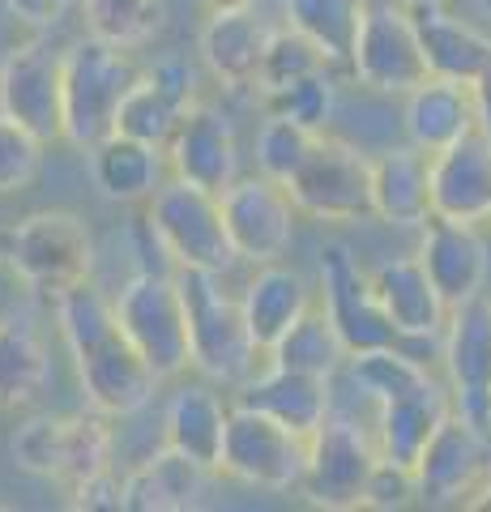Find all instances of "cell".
<instances>
[{"mask_svg": "<svg viewBox=\"0 0 491 512\" xmlns=\"http://www.w3.org/2000/svg\"><path fill=\"white\" fill-rule=\"evenodd\" d=\"M214 474L218 470L167 444L124 474V512H197L210 504Z\"/></svg>", "mask_w": 491, "mask_h": 512, "instance_id": "603a6c76", "label": "cell"}, {"mask_svg": "<svg viewBox=\"0 0 491 512\" xmlns=\"http://www.w3.org/2000/svg\"><path fill=\"white\" fill-rule=\"evenodd\" d=\"M146 222L176 269H205V274H231L240 265L235 244L223 222L218 192H205L184 180H163L146 201Z\"/></svg>", "mask_w": 491, "mask_h": 512, "instance_id": "277c9868", "label": "cell"}, {"mask_svg": "<svg viewBox=\"0 0 491 512\" xmlns=\"http://www.w3.org/2000/svg\"><path fill=\"white\" fill-rule=\"evenodd\" d=\"M223 201V222L235 244V256L248 265H269L291 248L295 239V201L287 184L269 175H240L231 188L218 192Z\"/></svg>", "mask_w": 491, "mask_h": 512, "instance_id": "5bb4252c", "label": "cell"}, {"mask_svg": "<svg viewBox=\"0 0 491 512\" xmlns=\"http://www.w3.org/2000/svg\"><path fill=\"white\" fill-rule=\"evenodd\" d=\"M261 107H265V116H287L295 124L312 128V133H325L329 120H334V111H338V86L325 69V73L299 77L291 86L261 90Z\"/></svg>", "mask_w": 491, "mask_h": 512, "instance_id": "8d00e7d4", "label": "cell"}, {"mask_svg": "<svg viewBox=\"0 0 491 512\" xmlns=\"http://www.w3.org/2000/svg\"><path fill=\"white\" fill-rule=\"evenodd\" d=\"M453 414V393H445L440 384H423V389L406 393V397H393V402H380L376 406V444L380 453L398 466H415L423 457L427 440L436 436V427Z\"/></svg>", "mask_w": 491, "mask_h": 512, "instance_id": "f546056e", "label": "cell"}, {"mask_svg": "<svg viewBox=\"0 0 491 512\" xmlns=\"http://www.w3.org/2000/svg\"><path fill=\"white\" fill-rule=\"evenodd\" d=\"M372 214L389 227L419 231L432 218V154L393 146L372 158Z\"/></svg>", "mask_w": 491, "mask_h": 512, "instance_id": "484cf974", "label": "cell"}, {"mask_svg": "<svg viewBox=\"0 0 491 512\" xmlns=\"http://www.w3.org/2000/svg\"><path fill=\"white\" fill-rule=\"evenodd\" d=\"M432 214L474 227L491 218V137L483 128L432 154Z\"/></svg>", "mask_w": 491, "mask_h": 512, "instance_id": "7402d4cb", "label": "cell"}, {"mask_svg": "<svg viewBox=\"0 0 491 512\" xmlns=\"http://www.w3.org/2000/svg\"><path fill=\"white\" fill-rule=\"evenodd\" d=\"M69 504L73 508H86V512H124V478H116L112 470H103V474H94L86 478V483H77L69 491Z\"/></svg>", "mask_w": 491, "mask_h": 512, "instance_id": "b9f144b4", "label": "cell"}, {"mask_svg": "<svg viewBox=\"0 0 491 512\" xmlns=\"http://www.w3.org/2000/svg\"><path fill=\"white\" fill-rule=\"evenodd\" d=\"M9 457L22 474H35L73 491L86 478L112 470V427L99 410L35 414L9 436Z\"/></svg>", "mask_w": 491, "mask_h": 512, "instance_id": "3957f363", "label": "cell"}, {"mask_svg": "<svg viewBox=\"0 0 491 512\" xmlns=\"http://www.w3.org/2000/svg\"><path fill=\"white\" fill-rule=\"evenodd\" d=\"M240 299H244L252 342H257L261 355H269L291 333L295 320L312 308V286L299 269L269 261V265H257V274H252Z\"/></svg>", "mask_w": 491, "mask_h": 512, "instance_id": "4316f807", "label": "cell"}, {"mask_svg": "<svg viewBox=\"0 0 491 512\" xmlns=\"http://www.w3.org/2000/svg\"><path fill=\"white\" fill-rule=\"evenodd\" d=\"M346 64L359 77V86H368L376 94H402V99L432 77L415 18H410L402 0H368Z\"/></svg>", "mask_w": 491, "mask_h": 512, "instance_id": "30bf717a", "label": "cell"}, {"mask_svg": "<svg viewBox=\"0 0 491 512\" xmlns=\"http://www.w3.org/2000/svg\"><path fill=\"white\" fill-rule=\"evenodd\" d=\"M0 111L35 137L65 141V52L30 39L0 60Z\"/></svg>", "mask_w": 491, "mask_h": 512, "instance_id": "4fadbf2b", "label": "cell"}, {"mask_svg": "<svg viewBox=\"0 0 491 512\" xmlns=\"http://www.w3.org/2000/svg\"><path fill=\"white\" fill-rule=\"evenodd\" d=\"M491 474V448L487 431L474 427L462 414H449L427 440L423 457L415 461L419 504L427 508H474L479 491Z\"/></svg>", "mask_w": 491, "mask_h": 512, "instance_id": "7c38bea8", "label": "cell"}, {"mask_svg": "<svg viewBox=\"0 0 491 512\" xmlns=\"http://www.w3.org/2000/svg\"><path fill=\"white\" fill-rule=\"evenodd\" d=\"M197 107V73L180 56H163L150 73H137L133 90L124 94L116 133H129L150 146H163L176 137L180 120Z\"/></svg>", "mask_w": 491, "mask_h": 512, "instance_id": "d6986e66", "label": "cell"}, {"mask_svg": "<svg viewBox=\"0 0 491 512\" xmlns=\"http://www.w3.org/2000/svg\"><path fill=\"white\" fill-rule=\"evenodd\" d=\"M410 504H419L415 466H398V461L380 457L372 478H368V491H363V508H372V512H402Z\"/></svg>", "mask_w": 491, "mask_h": 512, "instance_id": "60d3db41", "label": "cell"}, {"mask_svg": "<svg viewBox=\"0 0 491 512\" xmlns=\"http://www.w3.org/2000/svg\"><path fill=\"white\" fill-rule=\"evenodd\" d=\"M205 9H235V5H257V0H201Z\"/></svg>", "mask_w": 491, "mask_h": 512, "instance_id": "f6af8a7d", "label": "cell"}, {"mask_svg": "<svg viewBox=\"0 0 491 512\" xmlns=\"http://www.w3.org/2000/svg\"><path fill=\"white\" fill-rule=\"evenodd\" d=\"M419 261L449 308L483 295L487 274H491V256H487L479 227L474 222L440 218V214H432L419 227Z\"/></svg>", "mask_w": 491, "mask_h": 512, "instance_id": "44dd1931", "label": "cell"}, {"mask_svg": "<svg viewBox=\"0 0 491 512\" xmlns=\"http://www.w3.org/2000/svg\"><path fill=\"white\" fill-rule=\"evenodd\" d=\"M402 5H445V0H402Z\"/></svg>", "mask_w": 491, "mask_h": 512, "instance_id": "7dc6e473", "label": "cell"}, {"mask_svg": "<svg viewBox=\"0 0 491 512\" xmlns=\"http://www.w3.org/2000/svg\"><path fill=\"white\" fill-rule=\"evenodd\" d=\"M287 192H291L295 210L316 222L346 227V222L376 218L372 214V158L329 133H316L304 167L287 180Z\"/></svg>", "mask_w": 491, "mask_h": 512, "instance_id": "9c48e42d", "label": "cell"}, {"mask_svg": "<svg viewBox=\"0 0 491 512\" xmlns=\"http://www.w3.org/2000/svg\"><path fill=\"white\" fill-rule=\"evenodd\" d=\"M269 43H274V22L257 5H235L210 9L197 35V52L223 90H257Z\"/></svg>", "mask_w": 491, "mask_h": 512, "instance_id": "ac0fdd59", "label": "cell"}, {"mask_svg": "<svg viewBox=\"0 0 491 512\" xmlns=\"http://www.w3.org/2000/svg\"><path fill=\"white\" fill-rule=\"evenodd\" d=\"M86 154H90L94 188H99L107 201H120V205L150 201L158 184H163V171H171L163 146H150V141H137L129 133L103 137L99 146Z\"/></svg>", "mask_w": 491, "mask_h": 512, "instance_id": "f1b7e54d", "label": "cell"}, {"mask_svg": "<svg viewBox=\"0 0 491 512\" xmlns=\"http://www.w3.org/2000/svg\"><path fill=\"white\" fill-rule=\"evenodd\" d=\"M43 150H47L43 137H35L26 124L9 120L0 111V197H18V192L35 184L43 167Z\"/></svg>", "mask_w": 491, "mask_h": 512, "instance_id": "ab89813d", "label": "cell"}, {"mask_svg": "<svg viewBox=\"0 0 491 512\" xmlns=\"http://www.w3.org/2000/svg\"><path fill=\"white\" fill-rule=\"evenodd\" d=\"M227 423H231V406L214 389H205V384H188V389L171 393L163 414L167 444L210 470H218V461H223Z\"/></svg>", "mask_w": 491, "mask_h": 512, "instance_id": "4dcf8cb0", "label": "cell"}, {"mask_svg": "<svg viewBox=\"0 0 491 512\" xmlns=\"http://www.w3.org/2000/svg\"><path fill=\"white\" fill-rule=\"evenodd\" d=\"M5 265L30 291L65 295L69 286L90 278L94 244L86 222L73 210H35L5 231Z\"/></svg>", "mask_w": 491, "mask_h": 512, "instance_id": "52a82bcc", "label": "cell"}, {"mask_svg": "<svg viewBox=\"0 0 491 512\" xmlns=\"http://www.w3.org/2000/svg\"><path fill=\"white\" fill-rule=\"evenodd\" d=\"M474 508H479V512H491V474H487V483H483V491H479V500H474Z\"/></svg>", "mask_w": 491, "mask_h": 512, "instance_id": "bcb514c9", "label": "cell"}, {"mask_svg": "<svg viewBox=\"0 0 491 512\" xmlns=\"http://www.w3.org/2000/svg\"><path fill=\"white\" fill-rule=\"evenodd\" d=\"M363 9H368V0H282L287 26L312 39L334 64L351 60Z\"/></svg>", "mask_w": 491, "mask_h": 512, "instance_id": "e575fe53", "label": "cell"}, {"mask_svg": "<svg viewBox=\"0 0 491 512\" xmlns=\"http://www.w3.org/2000/svg\"><path fill=\"white\" fill-rule=\"evenodd\" d=\"M380 457L385 453L376 444V431H363L359 423L329 414L312 431L308 470H304V483H299V495L312 508H325V512L363 508V491H368V478Z\"/></svg>", "mask_w": 491, "mask_h": 512, "instance_id": "8fae6325", "label": "cell"}, {"mask_svg": "<svg viewBox=\"0 0 491 512\" xmlns=\"http://www.w3.org/2000/svg\"><path fill=\"white\" fill-rule=\"evenodd\" d=\"M415 18L427 69L436 77H457V82H474L487 60H491V35L474 22L457 18L445 5H406Z\"/></svg>", "mask_w": 491, "mask_h": 512, "instance_id": "83f0119b", "label": "cell"}, {"mask_svg": "<svg viewBox=\"0 0 491 512\" xmlns=\"http://www.w3.org/2000/svg\"><path fill=\"white\" fill-rule=\"evenodd\" d=\"M240 406L265 410V414H274L278 423L312 436V431L334 414V380L299 372V367L269 363L265 372L248 376L240 384Z\"/></svg>", "mask_w": 491, "mask_h": 512, "instance_id": "cb8c5ba5", "label": "cell"}, {"mask_svg": "<svg viewBox=\"0 0 491 512\" xmlns=\"http://www.w3.org/2000/svg\"><path fill=\"white\" fill-rule=\"evenodd\" d=\"M269 363H282V367H299V372H312V376H329L334 380L351 350H346L338 325L329 320L325 308H308L304 316L291 325V333L282 338L274 350L265 355Z\"/></svg>", "mask_w": 491, "mask_h": 512, "instance_id": "836d02e7", "label": "cell"}, {"mask_svg": "<svg viewBox=\"0 0 491 512\" xmlns=\"http://www.w3.org/2000/svg\"><path fill=\"white\" fill-rule=\"evenodd\" d=\"M321 291H325V312L338 325L351 355L402 342V333L393 329V320L385 316V308H380V299L372 291V274L359 269V261L346 244H329L321 252Z\"/></svg>", "mask_w": 491, "mask_h": 512, "instance_id": "2e32d148", "label": "cell"}, {"mask_svg": "<svg viewBox=\"0 0 491 512\" xmlns=\"http://www.w3.org/2000/svg\"><path fill=\"white\" fill-rule=\"evenodd\" d=\"M227 274H205V269H176L184 312H188V355L193 367L214 384H240L252 376L261 350L252 342L244 299H235L227 286Z\"/></svg>", "mask_w": 491, "mask_h": 512, "instance_id": "7a4b0ae2", "label": "cell"}, {"mask_svg": "<svg viewBox=\"0 0 491 512\" xmlns=\"http://www.w3.org/2000/svg\"><path fill=\"white\" fill-rule=\"evenodd\" d=\"M308 448H312V436L278 423L274 414L252 410V406H231L218 474L257 491H299L308 470Z\"/></svg>", "mask_w": 491, "mask_h": 512, "instance_id": "ba28073f", "label": "cell"}, {"mask_svg": "<svg viewBox=\"0 0 491 512\" xmlns=\"http://www.w3.org/2000/svg\"><path fill=\"white\" fill-rule=\"evenodd\" d=\"M112 303L120 329L129 333V342L158 372V380H171L184 367H193V355H188V312L176 269H137L112 295Z\"/></svg>", "mask_w": 491, "mask_h": 512, "instance_id": "8992f818", "label": "cell"}, {"mask_svg": "<svg viewBox=\"0 0 491 512\" xmlns=\"http://www.w3.org/2000/svg\"><path fill=\"white\" fill-rule=\"evenodd\" d=\"M325 69H334V60H329L312 39L299 35V30L282 26V30H274V43H269V52H265V69H261L257 90L291 86L299 77H312V73H325Z\"/></svg>", "mask_w": 491, "mask_h": 512, "instance_id": "f35d334b", "label": "cell"}, {"mask_svg": "<svg viewBox=\"0 0 491 512\" xmlns=\"http://www.w3.org/2000/svg\"><path fill=\"white\" fill-rule=\"evenodd\" d=\"M56 325L69 346L73 372L90 410L107 414V419H124V414L150 406L158 372L141 359V350L120 329L116 303L90 278L69 286L65 295H56Z\"/></svg>", "mask_w": 491, "mask_h": 512, "instance_id": "6da1fadb", "label": "cell"}, {"mask_svg": "<svg viewBox=\"0 0 491 512\" xmlns=\"http://www.w3.org/2000/svg\"><path fill=\"white\" fill-rule=\"evenodd\" d=\"M406 137L410 146H419L423 154H440L453 141H462L466 133L479 128V107H474V90L470 82L457 77H427L415 90L406 94V111H402Z\"/></svg>", "mask_w": 491, "mask_h": 512, "instance_id": "d4e9b609", "label": "cell"}, {"mask_svg": "<svg viewBox=\"0 0 491 512\" xmlns=\"http://www.w3.org/2000/svg\"><path fill=\"white\" fill-rule=\"evenodd\" d=\"M346 376H351V384L372 397V402H393V397H406L423 389V384H432V372H427V359L415 355L406 342L398 346H376V350H359V355L346 359L342 367Z\"/></svg>", "mask_w": 491, "mask_h": 512, "instance_id": "1f68e13d", "label": "cell"}, {"mask_svg": "<svg viewBox=\"0 0 491 512\" xmlns=\"http://www.w3.org/2000/svg\"><path fill=\"white\" fill-rule=\"evenodd\" d=\"M470 90H474V107H479V128L491 137V60H487V69L470 82Z\"/></svg>", "mask_w": 491, "mask_h": 512, "instance_id": "ee69618b", "label": "cell"}, {"mask_svg": "<svg viewBox=\"0 0 491 512\" xmlns=\"http://www.w3.org/2000/svg\"><path fill=\"white\" fill-rule=\"evenodd\" d=\"M453 389V410L474 427L491 431V299L474 295L449 312L440 346Z\"/></svg>", "mask_w": 491, "mask_h": 512, "instance_id": "9a60e30c", "label": "cell"}, {"mask_svg": "<svg viewBox=\"0 0 491 512\" xmlns=\"http://www.w3.org/2000/svg\"><path fill=\"white\" fill-rule=\"evenodd\" d=\"M474 5H479V9L487 13V18H491V0H474Z\"/></svg>", "mask_w": 491, "mask_h": 512, "instance_id": "c3c4849f", "label": "cell"}, {"mask_svg": "<svg viewBox=\"0 0 491 512\" xmlns=\"http://www.w3.org/2000/svg\"><path fill=\"white\" fill-rule=\"evenodd\" d=\"M137 69L124 47L99 35L69 43L65 52V141L73 150H94L116 133L124 94L133 90Z\"/></svg>", "mask_w": 491, "mask_h": 512, "instance_id": "5b68a950", "label": "cell"}, {"mask_svg": "<svg viewBox=\"0 0 491 512\" xmlns=\"http://www.w3.org/2000/svg\"><path fill=\"white\" fill-rule=\"evenodd\" d=\"M167 167L176 180L223 192L240 180V137L214 103H197L167 141Z\"/></svg>", "mask_w": 491, "mask_h": 512, "instance_id": "ffe728a7", "label": "cell"}, {"mask_svg": "<svg viewBox=\"0 0 491 512\" xmlns=\"http://www.w3.org/2000/svg\"><path fill=\"white\" fill-rule=\"evenodd\" d=\"M52 376V359L35 329L0 320V410L30 406Z\"/></svg>", "mask_w": 491, "mask_h": 512, "instance_id": "d6a6232c", "label": "cell"}, {"mask_svg": "<svg viewBox=\"0 0 491 512\" xmlns=\"http://www.w3.org/2000/svg\"><path fill=\"white\" fill-rule=\"evenodd\" d=\"M5 9H9V18H18L30 30H52L69 18L73 0H5Z\"/></svg>", "mask_w": 491, "mask_h": 512, "instance_id": "7bdbcfd3", "label": "cell"}, {"mask_svg": "<svg viewBox=\"0 0 491 512\" xmlns=\"http://www.w3.org/2000/svg\"><path fill=\"white\" fill-rule=\"evenodd\" d=\"M90 35L124 47H146L167 26V0H82Z\"/></svg>", "mask_w": 491, "mask_h": 512, "instance_id": "d590c367", "label": "cell"}, {"mask_svg": "<svg viewBox=\"0 0 491 512\" xmlns=\"http://www.w3.org/2000/svg\"><path fill=\"white\" fill-rule=\"evenodd\" d=\"M372 274V291L380 299V308L393 320V329L402 333V342L423 355V346H445V329H449V303L436 291V282L427 278V269L415 256H389L380 261Z\"/></svg>", "mask_w": 491, "mask_h": 512, "instance_id": "e0dca14e", "label": "cell"}, {"mask_svg": "<svg viewBox=\"0 0 491 512\" xmlns=\"http://www.w3.org/2000/svg\"><path fill=\"white\" fill-rule=\"evenodd\" d=\"M312 141H316L312 128L295 124L287 116H265L261 133H257V171L269 175V180H278V184H287L291 175L304 167Z\"/></svg>", "mask_w": 491, "mask_h": 512, "instance_id": "74e56055", "label": "cell"}]
</instances>
